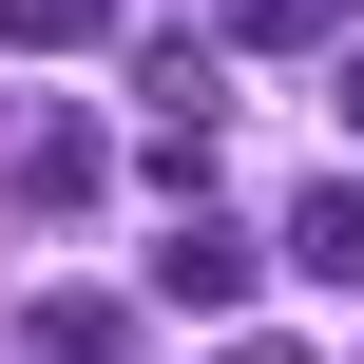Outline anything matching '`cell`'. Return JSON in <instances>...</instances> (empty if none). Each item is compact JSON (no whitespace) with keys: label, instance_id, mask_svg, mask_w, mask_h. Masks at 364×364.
<instances>
[{"label":"cell","instance_id":"1","mask_svg":"<svg viewBox=\"0 0 364 364\" xmlns=\"http://www.w3.org/2000/svg\"><path fill=\"white\" fill-rule=\"evenodd\" d=\"M0 192H19V211H96V192H115V134H96V115H19V134H0Z\"/></svg>","mask_w":364,"mask_h":364},{"label":"cell","instance_id":"2","mask_svg":"<svg viewBox=\"0 0 364 364\" xmlns=\"http://www.w3.org/2000/svg\"><path fill=\"white\" fill-rule=\"evenodd\" d=\"M154 307H192V326H211V307H250V230L173 211V230H154Z\"/></svg>","mask_w":364,"mask_h":364},{"label":"cell","instance_id":"3","mask_svg":"<svg viewBox=\"0 0 364 364\" xmlns=\"http://www.w3.org/2000/svg\"><path fill=\"white\" fill-rule=\"evenodd\" d=\"M288 269L307 288H364V173H307L288 192Z\"/></svg>","mask_w":364,"mask_h":364},{"label":"cell","instance_id":"4","mask_svg":"<svg viewBox=\"0 0 364 364\" xmlns=\"http://www.w3.org/2000/svg\"><path fill=\"white\" fill-rule=\"evenodd\" d=\"M19 346H58V364H115V346H134V307H115V288H38V307H19Z\"/></svg>","mask_w":364,"mask_h":364},{"label":"cell","instance_id":"5","mask_svg":"<svg viewBox=\"0 0 364 364\" xmlns=\"http://www.w3.org/2000/svg\"><path fill=\"white\" fill-rule=\"evenodd\" d=\"M230 38H269V58H307V38H346V0H230Z\"/></svg>","mask_w":364,"mask_h":364},{"label":"cell","instance_id":"6","mask_svg":"<svg viewBox=\"0 0 364 364\" xmlns=\"http://www.w3.org/2000/svg\"><path fill=\"white\" fill-rule=\"evenodd\" d=\"M96 19H115V0H0V38H38V58H58V38H96Z\"/></svg>","mask_w":364,"mask_h":364},{"label":"cell","instance_id":"7","mask_svg":"<svg viewBox=\"0 0 364 364\" xmlns=\"http://www.w3.org/2000/svg\"><path fill=\"white\" fill-rule=\"evenodd\" d=\"M346 134H364V58H346Z\"/></svg>","mask_w":364,"mask_h":364}]
</instances>
